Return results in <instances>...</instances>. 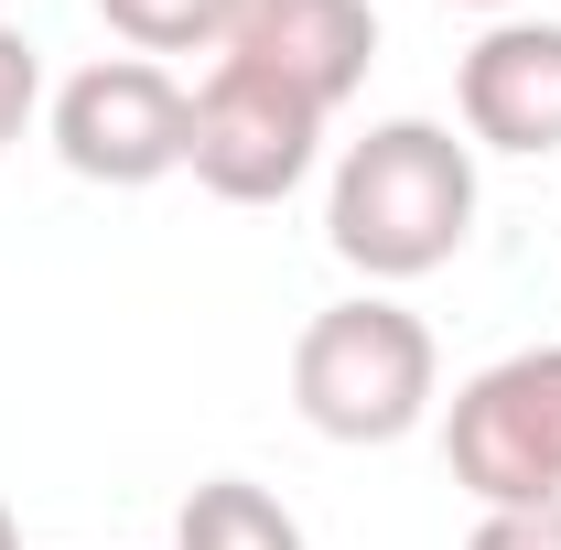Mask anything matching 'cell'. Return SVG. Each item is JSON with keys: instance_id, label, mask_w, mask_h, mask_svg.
<instances>
[{"instance_id": "obj_9", "label": "cell", "mask_w": 561, "mask_h": 550, "mask_svg": "<svg viewBox=\"0 0 561 550\" xmlns=\"http://www.w3.org/2000/svg\"><path fill=\"white\" fill-rule=\"evenodd\" d=\"M249 0H98V22L130 44V55H227Z\"/></svg>"}, {"instance_id": "obj_11", "label": "cell", "mask_w": 561, "mask_h": 550, "mask_svg": "<svg viewBox=\"0 0 561 550\" xmlns=\"http://www.w3.org/2000/svg\"><path fill=\"white\" fill-rule=\"evenodd\" d=\"M465 550H561V507H486Z\"/></svg>"}, {"instance_id": "obj_8", "label": "cell", "mask_w": 561, "mask_h": 550, "mask_svg": "<svg viewBox=\"0 0 561 550\" xmlns=\"http://www.w3.org/2000/svg\"><path fill=\"white\" fill-rule=\"evenodd\" d=\"M173 550H313V540H302V518L280 507L271 485L206 475L195 496H184V518H173Z\"/></svg>"}, {"instance_id": "obj_2", "label": "cell", "mask_w": 561, "mask_h": 550, "mask_svg": "<svg viewBox=\"0 0 561 550\" xmlns=\"http://www.w3.org/2000/svg\"><path fill=\"white\" fill-rule=\"evenodd\" d=\"M432 389H443V356H432V324L389 291H356V302H324L302 335H291V411L313 421L324 443H400L432 421Z\"/></svg>"}, {"instance_id": "obj_12", "label": "cell", "mask_w": 561, "mask_h": 550, "mask_svg": "<svg viewBox=\"0 0 561 550\" xmlns=\"http://www.w3.org/2000/svg\"><path fill=\"white\" fill-rule=\"evenodd\" d=\"M0 550H22V518H11V507H0Z\"/></svg>"}, {"instance_id": "obj_10", "label": "cell", "mask_w": 561, "mask_h": 550, "mask_svg": "<svg viewBox=\"0 0 561 550\" xmlns=\"http://www.w3.org/2000/svg\"><path fill=\"white\" fill-rule=\"evenodd\" d=\"M33 108H44V55H33L11 22H0V151L33 130Z\"/></svg>"}, {"instance_id": "obj_3", "label": "cell", "mask_w": 561, "mask_h": 550, "mask_svg": "<svg viewBox=\"0 0 561 550\" xmlns=\"http://www.w3.org/2000/svg\"><path fill=\"white\" fill-rule=\"evenodd\" d=\"M443 465L476 507H561V345H518L454 389Z\"/></svg>"}, {"instance_id": "obj_4", "label": "cell", "mask_w": 561, "mask_h": 550, "mask_svg": "<svg viewBox=\"0 0 561 550\" xmlns=\"http://www.w3.org/2000/svg\"><path fill=\"white\" fill-rule=\"evenodd\" d=\"M324 151V108L291 98L280 76L216 55V76L195 87V119H184V173L206 184L216 206H280Z\"/></svg>"}, {"instance_id": "obj_1", "label": "cell", "mask_w": 561, "mask_h": 550, "mask_svg": "<svg viewBox=\"0 0 561 550\" xmlns=\"http://www.w3.org/2000/svg\"><path fill=\"white\" fill-rule=\"evenodd\" d=\"M476 238V140H454L443 119H378L367 140H346L335 184H324V249L389 280L443 271Z\"/></svg>"}, {"instance_id": "obj_5", "label": "cell", "mask_w": 561, "mask_h": 550, "mask_svg": "<svg viewBox=\"0 0 561 550\" xmlns=\"http://www.w3.org/2000/svg\"><path fill=\"white\" fill-rule=\"evenodd\" d=\"M184 119L195 98L151 55H98L55 87V162L76 184H108V195H140L162 173H184Z\"/></svg>"}, {"instance_id": "obj_13", "label": "cell", "mask_w": 561, "mask_h": 550, "mask_svg": "<svg viewBox=\"0 0 561 550\" xmlns=\"http://www.w3.org/2000/svg\"><path fill=\"white\" fill-rule=\"evenodd\" d=\"M465 11H507V0H465Z\"/></svg>"}, {"instance_id": "obj_7", "label": "cell", "mask_w": 561, "mask_h": 550, "mask_svg": "<svg viewBox=\"0 0 561 550\" xmlns=\"http://www.w3.org/2000/svg\"><path fill=\"white\" fill-rule=\"evenodd\" d=\"M227 55L280 76L291 98H313L335 119L356 87H367V66H378V11L367 0H249L238 33H227Z\"/></svg>"}, {"instance_id": "obj_6", "label": "cell", "mask_w": 561, "mask_h": 550, "mask_svg": "<svg viewBox=\"0 0 561 550\" xmlns=\"http://www.w3.org/2000/svg\"><path fill=\"white\" fill-rule=\"evenodd\" d=\"M454 108L476 151H518V162H551L561 151V22H486L476 55L454 76Z\"/></svg>"}]
</instances>
